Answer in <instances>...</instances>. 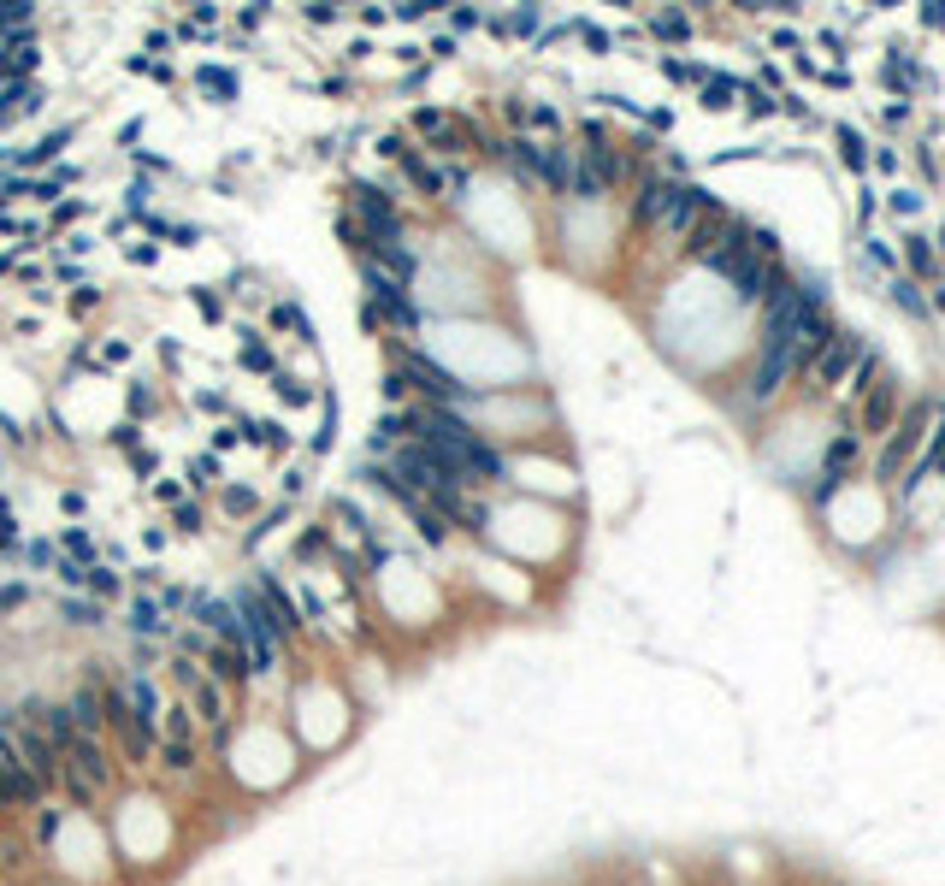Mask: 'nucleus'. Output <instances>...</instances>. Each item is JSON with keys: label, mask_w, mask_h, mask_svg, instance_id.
<instances>
[{"label": "nucleus", "mask_w": 945, "mask_h": 886, "mask_svg": "<svg viewBox=\"0 0 945 886\" xmlns=\"http://www.w3.org/2000/svg\"><path fill=\"white\" fill-rule=\"evenodd\" d=\"M113 839H119V863L130 869H148L172 851V810L148 792H130L113 810Z\"/></svg>", "instance_id": "nucleus-1"}, {"label": "nucleus", "mask_w": 945, "mask_h": 886, "mask_svg": "<svg viewBox=\"0 0 945 886\" xmlns=\"http://www.w3.org/2000/svg\"><path fill=\"white\" fill-rule=\"evenodd\" d=\"M396 379L408 390H420V402H438V408H455V402H473V384H455V373H443L438 361H426L420 349H396Z\"/></svg>", "instance_id": "nucleus-2"}, {"label": "nucleus", "mask_w": 945, "mask_h": 886, "mask_svg": "<svg viewBox=\"0 0 945 886\" xmlns=\"http://www.w3.org/2000/svg\"><path fill=\"white\" fill-rule=\"evenodd\" d=\"M349 201H355V213H361V243H373V249H384V243H408V225H402L396 201H390L384 190H373V184H355V190H349Z\"/></svg>", "instance_id": "nucleus-3"}, {"label": "nucleus", "mask_w": 945, "mask_h": 886, "mask_svg": "<svg viewBox=\"0 0 945 886\" xmlns=\"http://www.w3.org/2000/svg\"><path fill=\"white\" fill-rule=\"evenodd\" d=\"M857 355H863V337L857 331H833V343L816 355V367H810V379H816V390L827 396V390H839V384L851 379V367H857Z\"/></svg>", "instance_id": "nucleus-4"}, {"label": "nucleus", "mask_w": 945, "mask_h": 886, "mask_svg": "<svg viewBox=\"0 0 945 886\" xmlns=\"http://www.w3.org/2000/svg\"><path fill=\"white\" fill-rule=\"evenodd\" d=\"M934 420V402H910V414H904V426L898 432H886V449H881V461H875V473L881 479H892L910 455H916V443H922V426Z\"/></svg>", "instance_id": "nucleus-5"}, {"label": "nucleus", "mask_w": 945, "mask_h": 886, "mask_svg": "<svg viewBox=\"0 0 945 886\" xmlns=\"http://www.w3.org/2000/svg\"><path fill=\"white\" fill-rule=\"evenodd\" d=\"M892 414H898V379L881 373L875 390L863 396V408H857V432H869V438H886L892 432Z\"/></svg>", "instance_id": "nucleus-6"}, {"label": "nucleus", "mask_w": 945, "mask_h": 886, "mask_svg": "<svg viewBox=\"0 0 945 886\" xmlns=\"http://www.w3.org/2000/svg\"><path fill=\"white\" fill-rule=\"evenodd\" d=\"M680 190V178H638V190H632V219L638 225H662V213H668V201Z\"/></svg>", "instance_id": "nucleus-7"}, {"label": "nucleus", "mask_w": 945, "mask_h": 886, "mask_svg": "<svg viewBox=\"0 0 945 886\" xmlns=\"http://www.w3.org/2000/svg\"><path fill=\"white\" fill-rule=\"evenodd\" d=\"M733 225H739V219H733L727 207L703 213V219H697L692 231H686V254H692V260H709V254H715L721 243H727V237H733Z\"/></svg>", "instance_id": "nucleus-8"}, {"label": "nucleus", "mask_w": 945, "mask_h": 886, "mask_svg": "<svg viewBox=\"0 0 945 886\" xmlns=\"http://www.w3.org/2000/svg\"><path fill=\"white\" fill-rule=\"evenodd\" d=\"M201 668H207V674H213V680H219V686H225V692H237V686H249V656H243V650H237V644H207V656H201Z\"/></svg>", "instance_id": "nucleus-9"}, {"label": "nucleus", "mask_w": 945, "mask_h": 886, "mask_svg": "<svg viewBox=\"0 0 945 886\" xmlns=\"http://www.w3.org/2000/svg\"><path fill=\"white\" fill-rule=\"evenodd\" d=\"M845 467H857V432H839V438L827 443V467H821L816 503H827V497L845 485Z\"/></svg>", "instance_id": "nucleus-10"}, {"label": "nucleus", "mask_w": 945, "mask_h": 886, "mask_svg": "<svg viewBox=\"0 0 945 886\" xmlns=\"http://www.w3.org/2000/svg\"><path fill=\"white\" fill-rule=\"evenodd\" d=\"M573 172H579V148H567V142H544V190L567 195V190H573Z\"/></svg>", "instance_id": "nucleus-11"}, {"label": "nucleus", "mask_w": 945, "mask_h": 886, "mask_svg": "<svg viewBox=\"0 0 945 886\" xmlns=\"http://www.w3.org/2000/svg\"><path fill=\"white\" fill-rule=\"evenodd\" d=\"M402 172L420 184V195H449V178H443V172L426 160V154H420V148H408V154H402Z\"/></svg>", "instance_id": "nucleus-12"}, {"label": "nucleus", "mask_w": 945, "mask_h": 886, "mask_svg": "<svg viewBox=\"0 0 945 886\" xmlns=\"http://www.w3.org/2000/svg\"><path fill=\"white\" fill-rule=\"evenodd\" d=\"M136 638H154V633H166V609H160V597H136L130 603V621H125Z\"/></svg>", "instance_id": "nucleus-13"}, {"label": "nucleus", "mask_w": 945, "mask_h": 886, "mask_svg": "<svg viewBox=\"0 0 945 886\" xmlns=\"http://www.w3.org/2000/svg\"><path fill=\"white\" fill-rule=\"evenodd\" d=\"M36 107H42V89H36V83H12V89L0 95V125H12L18 113H36Z\"/></svg>", "instance_id": "nucleus-14"}, {"label": "nucleus", "mask_w": 945, "mask_h": 886, "mask_svg": "<svg viewBox=\"0 0 945 886\" xmlns=\"http://www.w3.org/2000/svg\"><path fill=\"white\" fill-rule=\"evenodd\" d=\"M904 260H910V272H904V278H928V272H934V260H940L934 237H916V231H910V237H904Z\"/></svg>", "instance_id": "nucleus-15"}, {"label": "nucleus", "mask_w": 945, "mask_h": 886, "mask_svg": "<svg viewBox=\"0 0 945 886\" xmlns=\"http://www.w3.org/2000/svg\"><path fill=\"white\" fill-rule=\"evenodd\" d=\"M886 296H892V302H898V308H904L910 319H922V314H928V302H922V284H916V278H904V272H892Z\"/></svg>", "instance_id": "nucleus-16"}, {"label": "nucleus", "mask_w": 945, "mask_h": 886, "mask_svg": "<svg viewBox=\"0 0 945 886\" xmlns=\"http://www.w3.org/2000/svg\"><path fill=\"white\" fill-rule=\"evenodd\" d=\"M875 379H881V355H875V349L863 343V355H857V367H851V396L863 402V396L875 390Z\"/></svg>", "instance_id": "nucleus-17"}, {"label": "nucleus", "mask_w": 945, "mask_h": 886, "mask_svg": "<svg viewBox=\"0 0 945 886\" xmlns=\"http://www.w3.org/2000/svg\"><path fill=\"white\" fill-rule=\"evenodd\" d=\"M60 615L71 621V627H101V621H107V609H101L95 597H65Z\"/></svg>", "instance_id": "nucleus-18"}, {"label": "nucleus", "mask_w": 945, "mask_h": 886, "mask_svg": "<svg viewBox=\"0 0 945 886\" xmlns=\"http://www.w3.org/2000/svg\"><path fill=\"white\" fill-rule=\"evenodd\" d=\"M733 95H739V83H733V77H721V71H709V77H703V107H709V113L733 107Z\"/></svg>", "instance_id": "nucleus-19"}, {"label": "nucleus", "mask_w": 945, "mask_h": 886, "mask_svg": "<svg viewBox=\"0 0 945 886\" xmlns=\"http://www.w3.org/2000/svg\"><path fill=\"white\" fill-rule=\"evenodd\" d=\"M833 136H839V160H845L851 172H863V166H869V142H863V136H857L851 125H839Z\"/></svg>", "instance_id": "nucleus-20"}, {"label": "nucleus", "mask_w": 945, "mask_h": 886, "mask_svg": "<svg viewBox=\"0 0 945 886\" xmlns=\"http://www.w3.org/2000/svg\"><path fill=\"white\" fill-rule=\"evenodd\" d=\"M491 30H497V36H532V30H538V6H520V12H508V18H491Z\"/></svg>", "instance_id": "nucleus-21"}, {"label": "nucleus", "mask_w": 945, "mask_h": 886, "mask_svg": "<svg viewBox=\"0 0 945 886\" xmlns=\"http://www.w3.org/2000/svg\"><path fill=\"white\" fill-rule=\"evenodd\" d=\"M650 30H656L662 42H686V36H692V18H686V12H656Z\"/></svg>", "instance_id": "nucleus-22"}, {"label": "nucleus", "mask_w": 945, "mask_h": 886, "mask_svg": "<svg viewBox=\"0 0 945 886\" xmlns=\"http://www.w3.org/2000/svg\"><path fill=\"white\" fill-rule=\"evenodd\" d=\"M414 520H420V538H426V544H443V538H449V520H443L432 503H414Z\"/></svg>", "instance_id": "nucleus-23"}, {"label": "nucleus", "mask_w": 945, "mask_h": 886, "mask_svg": "<svg viewBox=\"0 0 945 886\" xmlns=\"http://www.w3.org/2000/svg\"><path fill=\"white\" fill-rule=\"evenodd\" d=\"M201 89H213V95L237 101V77H231V71H219V65H201Z\"/></svg>", "instance_id": "nucleus-24"}, {"label": "nucleus", "mask_w": 945, "mask_h": 886, "mask_svg": "<svg viewBox=\"0 0 945 886\" xmlns=\"http://www.w3.org/2000/svg\"><path fill=\"white\" fill-rule=\"evenodd\" d=\"M774 107H780V95H768L762 83H745V113H751V119H768Z\"/></svg>", "instance_id": "nucleus-25"}, {"label": "nucleus", "mask_w": 945, "mask_h": 886, "mask_svg": "<svg viewBox=\"0 0 945 886\" xmlns=\"http://www.w3.org/2000/svg\"><path fill=\"white\" fill-rule=\"evenodd\" d=\"M243 367H249V373H278V361H272V349H266V343H243Z\"/></svg>", "instance_id": "nucleus-26"}, {"label": "nucleus", "mask_w": 945, "mask_h": 886, "mask_svg": "<svg viewBox=\"0 0 945 886\" xmlns=\"http://www.w3.org/2000/svg\"><path fill=\"white\" fill-rule=\"evenodd\" d=\"M83 585H89L95 597H113V591H119V573L113 568H83Z\"/></svg>", "instance_id": "nucleus-27"}, {"label": "nucleus", "mask_w": 945, "mask_h": 886, "mask_svg": "<svg viewBox=\"0 0 945 886\" xmlns=\"http://www.w3.org/2000/svg\"><path fill=\"white\" fill-rule=\"evenodd\" d=\"M254 443H266V449H290V438H284V426L278 420H260V426H249Z\"/></svg>", "instance_id": "nucleus-28"}, {"label": "nucleus", "mask_w": 945, "mask_h": 886, "mask_svg": "<svg viewBox=\"0 0 945 886\" xmlns=\"http://www.w3.org/2000/svg\"><path fill=\"white\" fill-rule=\"evenodd\" d=\"M443 125H449V113H438V107H420V113H414V130H420L426 142H432V136H438Z\"/></svg>", "instance_id": "nucleus-29"}, {"label": "nucleus", "mask_w": 945, "mask_h": 886, "mask_svg": "<svg viewBox=\"0 0 945 886\" xmlns=\"http://www.w3.org/2000/svg\"><path fill=\"white\" fill-rule=\"evenodd\" d=\"M225 508H231V514H249V508H254V491H249V485H231V491H225Z\"/></svg>", "instance_id": "nucleus-30"}, {"label": "nucleus", "mask_w": 945, "mask_h": 886, "mask_svg": "<svg viewBox=\"0 0 945 886\" xmlns=\"http://www.w3.org/2000/svg\"><path fill=\"white\" fill-rule=\"evenodd\" d=\"M278 396H284V402H308V384L290 379V373H278Z\"/></svg>", "instance_id": "nucleus-31"}, {"label": "nucleus", "mask_w": 945, "mask_h": 886, "mask_svg": "<svg viewBox=\"0 0 945 886\" xmlns=\"http://www.w3.org/2000/svg\"><path fill=\"white\" fill-rule=\"evenodd\" d=\"M585 42H591V54H609V30H597V24H573Z\"/></svg>", "instance_id": "nucleus-32"}, {"label": "nucleus", "mask_w": 945, "mask_h": 886, "mask_svg": "<svg viewBox=\"0 0 945 886\" xmlns=\"http://www.w3.org/2000/svg\"><path fill=\"white\" fill-rule=\"evenodd\" d=\"M195 308H201L207 319H225V302H219L213 290H195Z\"/></svg>", "instance_id": "nucleus-33"}, {"label": "nucleus", "mask_w": 945, "mask_h": 886, "mask_svg": "<svg viewBox=\"0 0 945 886\" xmlns=\"http://www.w3.org/2000/svg\"><path fill=\"white\" fill-rule=\"evenodd\" d=\"M886 207H892V213H916V207H922V195H916V190H892Z\"/></svg>", "instance_id": "nucleus-34"}, {"label": "nucleus", "mask_w": 945, "mask_h": 886, "mask_svg": "<svg viewBox=\"0 0 945 886\" xmlns=\"http://www.w3.org/2000/svg\"><path fill=\"white\" fill-rule=\"evenodd\" d=\"M272 325H284V331H308V325H302V314H296L290 302H284V308H272Z\"/></svg>", "instance_id": "nucleus-35"}, {"label": "nucleus", "mask_w": 945, "mask_h": 886, "mask_svg": "<svg viewBox=\"0 0 945 886\" xmlns=\"http://www.w3.org/2000/svg\"><path fill=\"white\" fill-rule=\"evenodd\" d=\"M922 24H928V30H945V0H928V6H922Z\"/></svg>", "instance_id": "nucleus-36"}, {"label": "nucleus", "mask_w": 945, "mask_h": 886, "mask_svg": "<svg viewBox=\"0 0 945 886\" xmlns=\"http://www.w3.org/2000/svg\"><path fill=\"white\" fill-rule=\"evenodd\" d=\"M426 12H432V0H408V6H396L402 24H414V18H426Z\"/></svg>", "instance_id": "nucleus-37"}, {"label": "nucleus", "mask_w": 945, "mask_h": 886, "mask_svg": "<svg viewBox=\"0 0 945 886\" xmlns=\"http://www.w3.org/2000/svg\"><path fill=\"white\" fill-rule=\"evenodd\" d=\"M95 302H101V290H95V284H83V290H71V308H77V314H83V308H95Z\"/></svg>", "instance_id": "nucleus-38"}, {"label": "nucleus", "mask_w": 945, "mask_h": 886, "mask_svg": "<svg viewBox=\"0 0 945 886\" xmlns=\"http://www.w3.org/2000/svg\"><path fill=\"white\" fill-rule=\"evenodd\" d=\"M65 550H77V556H89L95 544H89V532H83V526H71V532H65Z\"/></svg>", "instance_id": "nucleus-39"}, {"label": "nucleus", "mask_w": 945, "mask_h": 886, "mask_svg": "<svg viewBox=\"0 0 945 886\" xmlns=\"http://www.w3.org/2000/svg\"><path fill=\"white\" fill-rule=\"evenodd\" d=\"M24 597H30V591H24V585H0V615H6V609H18V603H24Z\"/></svg>", "instance_id": "nucleus-40"}, {"label": "nucleus", "mask_w": 945, "mask_h": 886, "mask_svg": "<svg viewBox=\"0 0 945 886\" xmlns=\"http://www.w3.org/2000/svg\"><path fill=\"white\" fill-rule=\"evenodd\" d=\"M863 243H869V260H875V266H898V254L886 249V243H875V237H863Z\"/></svg>", "instance_id": "nucleus-41"}, {"label": "nucleus", "mask_w": 945, "mask_h": 886, "mask_svg": "<svg viewBox=\"0 0 945 886\" xmlns=\"http://www.w3.org/2000/svg\"><path fill=\"white\" fill-rule=\"evenodd\" d=\"M201 526V508L195 503H178V532H195Z\"/></svg>", "instance_id": "nucleus-42"}, {"label": "nucleus", "mask_w": 945, "mask_h": 886, "mask_svg": "<svg viewBox=\"0 0 945 886\" xmlns=\"http://www.w3.org/2000/svg\"><path fill=\"white\" fill-rule=\"evenodd\" d=\"M473 24H485V12H473V6H461V12H455V36H461V30H473Z\"/></svg>", "instance_id": "nucleus-43"}, {"label": "nucleus", "mask_w": 945, "mask_h": 886, "mask_svg": "<svg viewBox=\"0 0 945 886\" xmlns=\"http://www.w3.org/2000/svg\"><path fill=\"white\" fill-rule=\"evenodd\" d=\"M869 160H875V166H881V172H898V154H892V148H875V154H869Z\"/></svg>", "instance_id": "nucleus-44"}, {"label": "nucleus", "mask_w": 945, "mask_h": 886, "mask_svg": "<svg viewBox=\"0 0 945 886\" xmlns=\"http://www.w3.org/2000/svg\"><path fill=\"white\" fill-rule=\"evenodd\" d=\"M125 201L136 207V213H142V207H148V184H130V190H125Z\"/></svg>", "instance_id": "nucleus-45"}, {"label": "nucleus", "mask_w": 945, "mask_h": 886, "mask_svg": "<svg viewBox=\"0 0 945 886\" xmlns=\"http://www.w3.org/2000/svg\"><path fill=\"white\" fill-rule=\"evenodd\" d=\"M934 249H945V225H940V237H934Z\"/></svg>", "instance_id": "nucleus-46"}]
</instances>
